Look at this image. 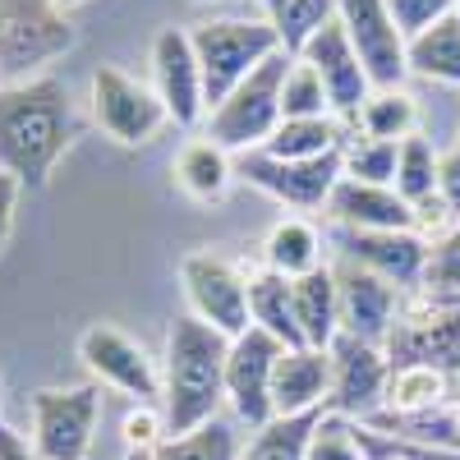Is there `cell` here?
<instances>
[{"instance_id":"obj_48","label":"cell","mask_w":460,"mask_h":460,"mask_svg":"<svg viewBox=\"0 0 460 460\" xmlns=\"http://www.w3.org/2000/svg\"><path fill=\"white\" fill-rule=\"evenodd\" d=\"M456 147H460V129H456Z\"/></svg>"},{"instance_id":"obj_35","label":"cell","mask_w":460,"mask_h":460,"mask_svg":"<svg viewBox=\"0 0 460 460\" xmlns=\"http://www.w3.org/2000/svg\"><path fill=\"white\" fill-rule=\"evenodd\" d=\"M396 157L401 143L387 138H345L341 162H345V180H364V184H396Z\"/></svg>"},{"instance_id":"obj_31","label":"cell","mask_w":460,"mask_h":460,"mask_svg":"<svg viewBox=\"0 0 460 460\" xmlns=\"http://www.w3.org/2000/svg\"><path fill=\"white\" fill-rule=\"evenodd\" d=\"M359 134L364 138H387V143H401L410 134H419V106L405 88H382L364 102L359 111Z\"/></svg>"},{"instance_id":"obj_38","label":"cell","mask_w":460,"mask_h":460,"mask_svg":"<svg viewBox=\"0 0 460 460\" xmlns=\"http://www.w3.org/2000/svg\"><path fill=\"white\" fill-rule=\"evenodd\" d=\"M166 438H171V429H166L162 405H134V410L120 419V442H125V451H157Z\"/></svg>"},{"instance_id":"obj_11","label":"cell","mask_w":460,"mask_h":460,"mask_svg":"<svg viewBox=\"0 0 460 460\" xmlns=\"http://www.w3.org/2000/svg\"><path fill=\"white\" fill-rule=\"evenodd\" d=\"M79 359L102 387H115L120 396H134L138 405H162V364L152 359L134 336H125L120 327H111V323L84 327Z\"/></svg>"},{"instance_id":"obj_47","label":"cell","mask_w":460,"mask_h":460,"mask_svg":"<svg viewBox=\"0 0 460 460\" xmlns=\"http://www.w3.org/2000/svg\"><path fill=\"white\" fill-rule=\"evenodd\" d=\"M451 5H456V14H460V0H451Z\"/></svg>"},{"instance_id":"obj_34","label":"cell","mask_w":460,"mask_h":460,"mask_svg":"<svg viewBox=\"0 0 460 460\" xmlns=\"http://www.w3.org/2000/svg\"><path fill=\"white\" fill-rule=\"evenodd\" d=\"M318 115H332L323 74L304 56H295L286 69V84H281V120H318Z\"/></svg>"},{"instance_id":"obj_10","label":"cell","mask_w":460,"mask_h":460,"mask_svg":"<svg viewBox=\"0 0 460 460\" xmlns=\"http://www.w3.org/2000/svg\"><path fill=\"white\" fill-rule=\"evenodd\" d=\"M235 175L249 180L258 194L277 199L281 208L327 212V199L345 175V162H341V147L327 152V157H314V162H277L267 152H244V157H235Z\"/></svg>"},{"instance_id":"obj_46","label":"cell","mask_w":460,"mask_h":460,"mask_svg":"<svg viewBox=\"0 0 460 460\" xmlns=\"http://www.w3.org/2000/svg\"><path fill=\"white\" fill-rule=\"evenodd\" d=\"M189 5H208V0H189Z\"/></svg>"},{"instance_id":"obj_1","label":"cell","mask_w":460,"mask_h":460,"mask_svg":"<svg viewBox=\"0 0 460 460\" xmlns=\"http://www.w3.org/2000/svg\"><path fill=\"white\" fill-rule=\"evenodd\" d=\"M79 138L69 88L51 74L0 88V171L23 189H47L65 147Z\"/></svg>"},{"instance_id":"obj_3","label":"cell","mask_w":460,"mask_h":460,"mask_svg":"<svg viewBox=\"0 0 460 460\" xmlns=\"http://www.w3.org/2000/svg\"><path fill=\"white\" fill-rule=\"evenodd\" d=\"M189 42H194V56L203 69L208 111L221 106L267 56L286 51L267 19H208V23L189 28Z\"/></svg>"},{"instance_id":"obj_26","label":"cell","mask_w":460,"mask_h":460,"mask_svg":"<svg viewBox=\"0 0 460 460\" xmlns=\"http://www.w3.org/2000/svg\"><path fill=\"white\" fill-rule=\"evenodd\" d=\"M405 60H410V74H419V79L460 88V14H447L419 37H410Z\"/></svg>"},{"instance_id":"obj_5","label":"cell","mask_w":460,"mask_h":460,"mask_svg":"<svg viewBox=\"0 0 460 460\" xmlns=\"http://www.w3.org/2000/svg\"><path fill=\"white\" fill-rule=\"evenodd\" d=\"M65 51H74V23L60 0H0V79L28 84Z\"/></svg>"},{"instance_id":"obj_20","label":"cell","mask_w":460,"mask_h":460,"mask_svg":"<svg viewBox=\"0 0 460 460\" xmlns=\"http://www.w3.org/2000/svg\"><path fill=\"white\" fill-rule=\"evenodd\" d=\"M327 396H332V350H309V345L281 350L277 377H272V410H277V419L327 410Z\"/></svg>"},{"instance_id":"obj_9","label":"cell","mask_w":460,"mask_h":460,"mask_svg":"<svg viewBox=\"0 0 460 460\" xmlns=\"http://www.w3.org/2000/svg\"><path fill=\"white\" fill-rule=\"evenodd\" d=\"M180 290H184V304L199 323L217 327L221 336H244L253 323H249V272L240 262H230L226 253H212V249H199L180 258Z\"/></svg>"},{"instance_id":"obj_39","label":"cell","mask_w":460,"mask_h":460,"mask_svg":"<svg viewBox=\"0 0 460 460\" xmlns=\"http://www.w3.org/2000/svg\"><path fill=\"white\" fill-rule=\"evenodd\" d=\"M387 14L396 19V28L405 32V42H410V37L433 28L438 19L456 14V5H451V0H387Z\"/></svg>"},{"instance_id":"obj_36","label":"cell","mask_w":460,"mask_h":460,"mask_svg":"<svg viewBox=\"0 0 460 460\" xmlns=\"http://www.w3.org/2000/svg\"><path fill=\"white\" fill-rule=\"evenodd\" d=\"M424 290L442 295V299H460V226L429 249V272H424Z\"/></svg>"},{"instance_id":"obj_42","label":"cell","mask_w":460,"mask_h":460,"mask_svg":"<svg viewBox=\"0 0 460 460\" xmlns=\"http://www.w3.org/2000/svg\"><path fill=\"white\" fill-rule=\"evenodd\" d=\"M0 460H37L32 442H28L19 429H10L5 419H0Z\"/></svg>"},{"instance_id":"obj_49","label":"cell","mask_w":460,"mask_h":460,"mask_svg":"<svg viewBox=\"0 0 460 460\" xmlns=\"http://www.w3.org/2000/svg\"><path fill=\"white\" fill-rule=\"evenodd\" d=\"M451 460H456V456H451Z\"/></svg>"},{"instance_id":"obj_15","label":"cell","mask_w":460,"mask_h":460,"mask_svg":"<svg viewBox=\"0 0 460 460\" xmlns=\"http://www.w3.org/2000/svg\"><path fill=\"white\" fill-rule=\"evenodd\" d=\"M332 272H336V299H341V336H355V341L387 350V336L396 327L405 290L382 281L377 272H368V267L350 258H336Z\"/></svg>"},{"instance_id":"obj_50","label":"cell","mask_w":460,"mask_h":460,"mask_svg":"<svg viewBox=\"0 0 460 460\" xmlns=\"http://www.w3.org/2000/svg\"><path fill=\"white\" fill-rule=\"evenodd\" d=\"M456 401H460V396H456Z\"/></svg>"},{"instance_id":"obj_2","label":"cell","mask_w":460,"mask_h":460,"mask_svg":"<svg viewBox=\"0 0 460 460\" xmlns=\"http://www.w3.org/2000/svg\"><path fill=\"white\" fill-rule=\"evenodd\" d=\"M226 359H230V336L199 323L194 314H180L166 327L162 414H166L171 438L194 433L217 419L226 401Z\"/></svg>"},{"instance_id":"obj_37","label":"cell","mask_w":460,"mask_h":460,"mask_svg":"<svg viewBox=\"0 0 460 460\" xmlns=\"http://www.w3.org/2000/svg\"><path fill=\"white\" fill-rule=\"evenodd\" d=\"M309 460H364L359 433L345 424V414L323 410L318 429H314V442H309Z\"/></svg>"},{"instance_id":"obj_44","label":"cell","mask_w":460,"mask_h":460,"mask_svg":"<svg viewBox=\"0 0 460 460\" xmlns=\"http://www.w3.org/2000/svg\"><path fill=\"white\" fill-rule=\"evenodd\" d=\"M69 5H84V0H60V10H69Z\"/></svg>"},{"instance_id":"obj_25","label":"cell","mask_w":460,"mask_h":460,"mask_svg":"<svg viewBox=\"0 0 460 460\" xmlns=\"http://www.w3.org/2000/svg\"><path fill=\"white\" fill-rule=\"evenodd\" d=\"M442 405H456V377L451 373L429 368V364H392L387 401H382L387 414H429Z\"/></svg>"},{"instance_id":"obj_32","label":"cell","mask_w":460,"mask_h":460,"mask_svg":"<svg viewBox=\"0 0 460 460\" xmlns=\"http://www.w3.org/2000/svg\"><path fill=\"white\" fill-rule=\"evenodd\" d=\"M318 419H323V410L295 414V419H272L267 429L253 433V442L244 447L240 460H309V442H314Z\"/></svg>"},{"instance_id":"obj_24","label":"cell","mask_w":460,"mask_h":460,"mask_svg":"<svg viewBox=\"0 0 460 460\" xmlns=\"http://www.w3.org/2000/svg\"><path fill=\"white\" fill-rule=\"evenodd\" d=\"M249 323L258 332H267L272 341H281L286 350H299L304 336H299V323H295V295H290V281L267 272V267H253L249 272Z\"/></svg>"},{"instance_id":"obj_19","label":"cell","mask_w":460,"mask_h":460,"mask_svg":"<svg viewBox=\"0 0 460 460\" xmlns=\"http://www.w3.org/2000/svg\"><path fill=\"white\" fill-rule=\"evenodd\" d=\"M327 217L341 230H414V208L392 184H364L345 175L327 199Z\"/></svg>"},{"instance_id":"obj_22","label":"cell","mask_w":460,"mask_h":460,"mask_svg":"<svg viewBox=\"0 0 460 460\" xmlns=\"http://www.w3.org/2000/svg\"><path fill=\"white\" fill-rule=\"evenodd\" d=\"M290 295H295V323H299L304 345H309V350H332L336 336H341V299H336L332 262L309 272V277H295Z\"/></svg>"},{"instance_id":"obj_8","label":"cell","mask_w":460,"mask_h":460,"mask_svg":"<svg viewBox=\"0 0 460 460\" xmlns=\"http://www.w3.org/2000/svg\"><path fill=\"white\" fill-rule=\"evenodd\" d=\"M32 410V451L37 460H88L93 433L102 419V387L84 382V387H42L28 401Z\"/></svg>"},{"instance_id":"obj_17","label":"cell","mask_w":460,"mask_h":460,"mask_svg":"<svg viewBox=\"0 0 460 460\" xmlns=\"http://www.w3.org/2000/svg\"><path fill=\"white\" fill-rule=\"evenodd\" d=\"M299 56L323 74V88H327L332 115H336L341 125H345V120L355 125L359 111H364V102L373 97V84H368V74H364V65H359V56H355V47H350V37H345L341 19L323 23V28L309 37V47H304Z\"/></svg>"},{"instance_id":"obj_7","label":"cell","mask_w":460,"mask_h":460,"mask_svg":"<svg viewBox=\"0 0 460 460\" xmlns=\"http://www.w3.org/2000/svg\"><path fill=\"white\" fill-rule=\"evenodd\" d=\"M88 97H93L97 129L120 147H147L171 125V115H166L162 97L152 93V84L134 79L120 65H97L88 79Z\"/></svg>"},{"instance_id":"obj_14","label":"cell","mask_w":460,"mask_h":460,"mask_svg":"<svg viewBox=\"0 0 460 460\" xmlns=\"http://www.w3.org/2000/svg\"><path fill=\"white\" fill-rule=\"evenodd\" d=\"M152 93L162 97L171 125L180 129H199L208 120V97H203V69L194 56V42H189L184 28H162L152 37Z\"/></svg>"},{"instance_id":"obj_16","label":"cell","mask_w":460,"mask_h":460,"mask_svg":"<svg viewBox=\"0 0 460 460\" xmlns=\"http://www.w3.org/2000/svg\"><path fill=\"white\" fill-rule=\"evenodd\" d=\"M387 377L392 359L382 345L355 341V336H336L332 345V396L327 410L345 419H368L387 401Z\"/></svg>"},{"instance_id":"obj_18","label":"cell","mask_w":460,"mask_h":460,"mask_svg":"<svg viewBox=\"0 0 460 460\" xmlns=\"http://www.w3.org/2000/svg\"><path fill=\"white\" fill-rule=\"evenodd\" d=\"M429 240L414 230H341V258H350L401 290H424Z\"/></svg>"},{"instance_id":"obj_45","label":"cell","mask_w":460,"mask_h":460,"mask_svg":"<svg viewBox=\"0 0 460 460\" xmlns=\"http://www.w3.org/2000/svg\"><path fill=\"white\" fill-rule=\"evenodd\" d=\"M387 460H414V456H401V451H396V456H387Z\"/></svg>"},{"instance_id":"obj_41","label":"cell","mask_w":460,"mask_h":460,"mask_svg":"<svg viewBox=\"0 0 460 460\" xmlns=\"http://www.w3.org/2000/svg\"><path fill=\"white\" fill-rule=\"evenodd\" d=\"M19 194H23V184H19L14 175H5V171H0V249H5V240H10V230H14Z\"/></svg>"},{"instance_id":"obj_30","label":"cell","mask_w":460,"mask_h":460,"mask_svg":"<svg viewBox=\"0 0 460 460\" xmlns=\"http://www.w3.org/2000/svg\"><path fill=\"white\" fill-rule=\"evenodd\" d=\"M438 171H442V152L424 138V134H410L401 138V157H396V194L419 208V203H429L438 199Z\"/></svg>"},{"instance_id":"obj_33","label":"cell","mask_w":460,"mask_h":460,"mask_svg":"<svg viewBox=\"0 0 460 460\" xmlns=\"http://www.w3.org/2000/svg\"><path fill=\"white\" fill-rule=\"evenodd\" d=\"M240 456H244V447L221 414L212 424H203L194 433H180V438H166L157 447V460H240Z\"/></svg>"},{"instance_id":"obj_23","label":"cell","mask_w":460,"mask_h":460,"mask_svg":"<svg viewBox=\"0 0 460 460\" xmlns=\"http://www.w3.org/2000/svg\"><path fill=\"white\" fill-rule=\"evenodd\" d=\"M262 267L277 272V277H286V281L327 267L318 226L309 217H281L272 230H267V240H262Z\"/></svg>"},{"instance_id":"obj_13","label":"cell","mask_w":460,"mask_h":460,"mask_svg":"<svg viewBox=\"0 0 460 460\" xmlns=\"http://www.w3.org/2000/svg\"><path fill=\"white\" fill-rule=\"evenodd\" d=\"M286 345L272 341L267 332L249 327L244 336L230 341V359H226V405L235 410V419L244 429H267L277 419L272 410V377H277V359Z\"/></svg>"},{"instance_id":"obj_4","label":"cell","mask_w":460,"mask_h":460,"mask_svg":"<svg viewBox=\"0 0 460 460\" xmlns=\"http://www.w3.org/2000/svg\"><path fill=\"white\" fill-rule=\"evenodd\" d=\"M290 60H295L290 51L267 56L221 106L208 111L203 134H208L212 143H221L230 157L262 152V143L277 134V125H281V84H286Z\"/></svg>"},{"instance_id":"obj_28","label":"cell","mask_w":460,"mask_h":460,"mask_svg":"<svg viewBox=\"0 0 460 460\" xmlns=\"http://www.w3.org/2000/svg\"><path fill=\"white\" fill-rule=\"evenodd\" d=\"M345 147V125L336 115H318V120H281L277 134L262 143L267 157L277 162H314L327 157V152Z\"/></svg>"},{"instance_id":"obj_21","label":"cell","mask_w":460,"mask_h":460,"mask_svg":"<svg viewBox=\"0 0 460 460\" xmlns=\"http://www.w3.org/2000/svg\"><path fill=\"white\" fill-rule=\"evenodd\" d=\"M171 175H175V189L194 203H221L235 184V157L212 143L208 134H194L171 162Z\"/></svg>"},{"instance_id":"obj_43","label":"cell","mask_w":460,"mask_h":460,"mask_svg":"<svg viewBox=\"0 0 460 460\" xmlns=\"http://www.w3.org/2000/svg\"><path fill=\"white\" fill-rule=\"evenodd\" d=\"M125 460H157V451H125Z\"/></svg>"},{"instance_id":"obj_12","label":"cell","mask_w":460,"mask_h":460,"mask_svg":"<svg viewBox=\"0 0 460 460\" xmlns=\"http://www.w3.org/2000/svg\"><path fill=\"white\" fill-rule=\"evenodd\" d=\"M336 19L350 37V47L368 74L373 93L382 88H405L410 79V42L405 32L396 28V19L387 14V0H336Z\"/></svg>"},{"instance_id":"obj_27","label":"cell","mask_w":460,"mask_h":460,"mask_svg":"<svg viewBox=\"0 0 460 460\" xmlns=\"http://www.w3.org/2000/svg\"><path fill=\"white\" fill-rule=\"evenodd\" d=\"M364 424L373 433L405 438V442H419V447L460 451V401L442 405V410H429V414H387V410H377V414L364 419Z\"/></svg>"},{"instance_id":"obj_6","label":"cell","mask_w":460,"mask_h":460,"mask_svg":"<svg viewBox=\"0 0 460 460\" xmlns=\"http://www.w3.org/2000/svg\"><path fill=\"white\" fill-rule=\"evenodd\" d=\"M387 359L429 364L460 377V304L429 290H405L396 327L387 336Z\"/></svg>"},{"instance_id":"obj_29","label":"cell","mask_w":460,"mask_h":460,"mask_svg":"<svg viewBox=\"0 0 460 460\" xmlns=\"http://www.w3.org/2000/svg\"><path fill=\"white\" fill-rule=\"evenodd\" d=\"M262 5V19L277 28L281 47L290 56H299L304 47H309V37L336 19V0H258Z\"/></svg>"},{"instance_id":"obj_40","label":"cell","mask_w":460,"mask_h":460,"mask_svg":"<svg viewBox=\"0 0 460 460\" xmlns=\"http://www.w3.org/2000/svg\"><path fill=\"white\" fill-rule=\"evenodd\" d=\"M438 199L460 217V147H451L442 157V171H438Z\"/></svg>"}]
</instances>
